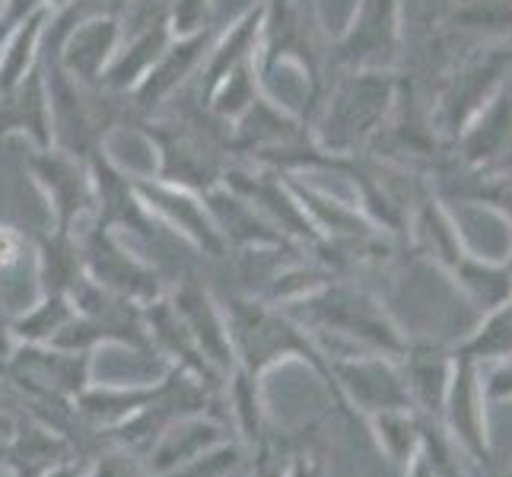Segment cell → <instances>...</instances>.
Instances as JSON below:
<instances>
[{
	"instance_id": "obj_28",
	"label": "cell",
	"mask_w": 512,
	"mask_h": 477,
	"mask_svg": "<svg viewBox=\"0 0 512 477\" xmlns=\"http://www.w3.org/2000/svg\"><path fill=\"white\" fill-rule=\"evenodd\" d=\"M471 360H503L512 353V303L503 306L500 312H493L490 322L474 334L468 347L462 350Z\"/></svg>"
},
{
	"instance_id": "obj_18",
	"label": "cell",
	"mask_w": 512,
	"mask_h": 477,
	"mask_svg": "<svg viewBox=\"0 0 512 477\" xmlns=\"http://www.w3.org/2000/svg\"><path fill=\"white\" fill-rule=\"evenodd\" d=\"M175 39L169 23H150V26H140L131 35H125L115 51L112 64L105 67L102 74V90L109 93H134L140 80H144L153 64L163 58V51L169 48V42Z\"/></svg>"
},
{
	"instance_id": "obj_5",
	"label": "cell",
	"mask_w": 512,
	"mask_h": 477,
	"mask_svg": "<svg viewBox=\"0 0 512 477\" xmlns=\"http://www.w3.org/2000/svg\"><path fill=\"white\" fill-rule=\"evenodd\" d=\"M153 153H156V175L166 185L204 194L220 185L226 172V159L210 131L185 121H169V125H147L144 128Z\"/></svg>"
},
{
	"instance_id": "obj_12",
	"label": "cell",
	"mask_w": 512,
	"mask_h": 477,
	"mask_svg": "<svg viewBox=\"0 0 512 477\" xmlns=\"http://www.w3.org/2000/svg\"><path fill=\"white\" fill-rule=\"evenodd\" d=\"M229 427L214 417L210 411H198V414H185L179 420H172L169 427L156 436V443L147 449L144 465L150 477H166L172 471L185 468L194 458L207 455L210 449H217L223 443H229Z\"/></svg>"
},
{
	"instance_id": "obj_7",
	"label": "cell",
	"mask_w": 512,
	"mask_h": 477,
	"mask_svg": "<svg viewBox=\"0 0 512 477\" xmlns=\"http://www.w3.org/2000/svg\"><path fill=\"white\" fill-rule=\"evenodd\" d=\"M487 404L490 401L484 392L481 363L465 357V353H458L439 423H443V430L458 443V449L468 455V462H478L481 468L493 471V439H490Z\"/></svg>"
},
{
	"instance_id": "obj_14",
	"label": "cell",
	"mask_w": 512,
	"mask_h": 477,
	"mask_svg": "<svg viewBox=\"0 0 512 477\" xmlns=\"http://www.w3.org/2000/svg\"><path fill=\"white\" fill-rule=\"evenodd\" d=\"M23 134L35 150L55 147V121H51V93L45 67L39 64L32 74L16 83L13 90L0 93V137Z\"/></svg>"
},
{
	"instance_id": "obj_9",
	"label": "cell",
	"mask_w": 512,
	"mask_h": 477,
	"mask_svg": "<svg viewBox=\"0 0 512 477\" xmlns=\"http://www.w3.org/2000/svg\"><path fill=\"white\" fill-rule=\"evenodd\" d=\"M134 191L147 214L156 220V226L175 233L182 242H188L194 252H201L214 261L229 255L201 194L166 185L160 179H134Z\"/></svg>"
},
{
	"instance_id": "obj_26",
	"label": "cell",
	"mask_w": 512,
	"mask_h": 477,
	"mask_svg": "<svg viewBox=\"0 0 512 477\" xmlns=\"http://www.w3.org/2000/svg\"><path fill=\"white\" fill-rule=\"evenodd\" d=\"M258 70H255V58L239 64L236 70H229V74L204 96V102L210 105V112H214L217 118H223L226 125L229 121H239L245 112L252 109L255 99L261 96L258 93Z\"/></svg>"
},
{
	"instance_id": "obj_39",
	"label": "cell",
	"mask_w": 512,
	"mask_h": 477,
	"mask_svg": "<svg viewBox=\"0 0 512 477\" xmlns=\"http://www.w3.org/2000/svg\"><path fill=\"white\" fill-rule=\"evenodd\" d=\"M83 471H86V465L80 462V458H74V462H64V465H58L55 471H48L42 477H83Z\"/></svg>"
},
{
	"instance_id": "obj_15",
	"label": "cell",
	"mask_w": 512,
	"mask_h": 477,
	"mask_svg": "<svg viewBox=\"0 0 512 477\" xmlns=\"http://www.w3.org/2000/svg\"><path fill=\"white\" fill-rule=\"evenodd\" d=\"M74 458L80 455L67 433L39 417H20V430H16L0 468H7L16 477H42L64 462H74Z\"/></svg>"
},
{
	"instance_id": "obj_34",
	"label": "cell",
	"mask_w": 512,
	"mask_h": 477,
	"mask_svg": "<svg viewBox=\"0 0 512 477\" xmlns=\"http://www.w3.org/2000/svg\"><path fill=\"white\" fill-rule=\"evenodd\" d=\"M39 10H45V0H7V13H4V23L0 26H16Z\"/></svg>"
},
{
	"instance_id": "obj_44",
	"label": "cell",
	"mask_w": 512,
	"mask_h": 477,
	"mask_svg": "<svg viewBox=\"0 0 512 477\" xmlns=\"http://www.w3.org/2000/svg\"><path fill=\"white\" fill-rule=\"evenodd\" d=\"M506 477H512V465H509V471H506Z\"/></svg>"
},
{
	"instance_id": "obj_21",
	"label": "cell",
	"mask_w": 512,
	"mask_h": 477,
	"mask_svg": "<svg viewBox=\"0 0 512 477\" xmlns=\"http://www.w3.org/2000/svg\"><path fill=\"white\" fill-rule=\"evenodd\" d=\"M236 125V144L252 153H280L299 144V125L287 109H280L271 99L258 96L255 105Z\"/></svg>"
},
{
	"instance_id": "obj_33",
	"label": "cell",
	"mask_w": 512,
	"mask_h": 477,
	"mask_svg": "<svg viewBox=\"0 0 512 477\" xmlns=\"http://www.w3.org/2000/svg\"><path fill=\"white\" fill-rule=\"evenodd\" d=\"M26 255V236L16 226L0 223V271H10Z\"/></svg>"
},
{
	"instance_id": "obj_10",
	"label": "cell",
	"mask_w": 512,
	"mask_h": 477,
	"mask_svg": "<svg viewBox=\"0 0 512 477\" xmlns=\"http://www.w3.org/2000/svg\"><path fill=\"white\" fill-rule=\"evenodd\" d=\"M166 296L172 309L179 312L188 338L198 347L207 369L220 382H226L229 373L236 369V353H233V338H229V328H226L223 306L191 277L179 280V287H172Z\"/></svg>"
},
{
	"instance_id": "obj_45",
	"label": "cell",
	"mask_w": 512,
	"mask_h": 477,
	"mask_svg": "<svg viewBox=\"0 0 512 477\" xmlns=\"http://www.w3.org/2000/svg\"><path fill=\"white\" fill-rule=\"evenodd\" d=\"M0 35H4V29H0Z\"/></svg>"
},
{
	"instance_id": "obj_11",
	"label": "cell",
	"mask_w": 512,
	"mask_h": 477,
	"mask_svg": "<svg viewBox=\"0 0 512 477\" xmlns=\"http://www.w3.org/2000/svg\"><path fill=\"white\" fill-rule=\"evenodd\" d=\"M121 39H125V23L118 16H86V20L61 29L55 67L83 86H99Z\"/></svg>"
},
{
	"instance_id": "obj_42",
	"label": "cell",
	"mask_w": 512,
	"mask_h": 477,
	"mask_svg": "<svg viewBox=\"0 0 512 477\" xmlns=\"http://www.w3.org/2000/svg\"><path fill=\"white\" fill-rule=\"evenodd\" d=\"M4 13H7V0H0V23H4Z\"/></svg>"
},
{
	"instance_id": "obj_27",
	"label": "cell",
	"mask_w": 512,
	"mask_h": 477,
	"mask_svg": "<svg viewBox=\"0 0 512 477\" xmlns=\"http://www.w3.org/2000/svg\"><path fill=\"white\" fill-rule=\"evenodd\" d=\"M423 452L433 465V477H471L468 455L458 449V443L443 430L439 420L427 417V423H423Z\"/></svg>"
},
{
	"instance_id": "obj_17",
	"label": "cell",
	"mask_w": 512,
	"mask_h": 477,
	"mask_svg": "<svg viewBox=\"0 0 512 477\" xmlns=\"http://www.w3.org/2000/svg\"><path fill=\"white\" fill-rule=\"evenodd\" d=\"M398 366H401V376H404V385H408L414 408L423 417L439 420L446 395H449L452 369H455L452 353L433 344H414V347H404Z\"/></svg>"
},
{
	"instance_id": "obj_3",
	"label": "cell",
	"mask_w": 512,
	"mask_h": 477,
	"mask_svg": "<svg viewBox=\"0 0 512 477\" xmlns=\"http://www.w3.org/2000/svg\"><path fill=\"white\" fill-rule=\"evenodd\" d=\"M0 379H7L32 404L77 414L74 404L93 382V353L55 344H16Z\"/></svg>"
},
{
	"instance_id": "obj_20",
	"label": "cell",
	"mask_w": 512,
	"mask_h": 477,
	"mask_svg": "<svg viewBox=\"0 0 512 477\" xmlns=\"http://www.w3.org/2000/svg\"><path fill=\"white\" fill-rule=\"evenodd\" d=\"M48 23L51 13L39 10L26 16L16 26H0V93L13 90L16 83H23L42 58V42L48 39Z\"/></svg>"
},
{
	"instance_id": "obj_1",
	"label": "cell",
	"mask_w": 512,
	"mask_h": 477,
	"mask_svg": "<svg viewBox=\"0 0 512 477\" xmlns=\"http://www.w3.org/2000/svg\"><path fill=\"white\" fill-rule=\"evenodd\" d=\"M223 315H226L229 338H233L236 369L255 379H264L277 363L287 360L309 363L331 392L334 408L344 411L328 357L284 309L264 303L258 296H236L223 306Z\"/></svg>"
},
{
	"instance_id": "obj_2",
	"label": "cell",
	"mask_w": 512,
	"mask_h": 477,
	"mask_svg": "<svg viewBox=\"0 0 512 477\" xmlns=\"http://www.w3.org/2000/svg\"><path fill=\"white\" fill-rule=\"evenodd\" d=\"M277 309H284L312 341L331 334L344 347H350V353H379V357L398 360L408 347L382 306H376L366 293L334 284V280ZM350 353H344V357H350Z\"/></svg>"
},
{
	"instance_id": "obj_40",
	"label": "cell",
	"mask_w": 512,
	"mask_h": 477,
	"mask_svg": "<svg viewBox=\"0 0 512 477\" xmlns=\"http://www.w3.org/2000/svg\"><path fill=\"white\" fill-rule=\"evenodd\" d=\"M70 4H74V0H45V10L55 16V13H64Z\"/></svg>"
},
{
	"instance_id": "obj_31",
	"label": "cell",
	"mask_w": 512,
	"mask_h": 477,
	"mask_svg": "<svg viewBox=\"0 0 512 477\" xmlns=\"http://www.w3.org/2000/svg\"><path fill=\"white\" fill-rule=\"evenodd\" d=\"M83 477H150L144 458L137 452L125 449V446H109L105 452H99L90 465H86Z\"/></svg>"
},
{
	"instance_id": "obj_29",
	"label": "cell",
	"mask_w": 512,
	"mask_h": 477,
	"mask_svg": "<svg viewBox=\"0 0 512 477\" xmlns=\"http://www.w3.org/2000/svg\"><path fill=\"white\" fill-rule=\"evenodd\" d=\"M242 446L236 443V439H229V443L210 449L207 455L194 458V462H188L185 468L172 471L166 477H236L242 471Z\"/></svg>"
},
{
	"instance_id": "obj_8",
	"label": "cell",
	"mask_w": 512,
	"mask_h": 477,
	"mask_svg": "<svg viewBox=\"0 0 512 477\" xmlns=\"http://www.w3.org/2000/svg\"><path fill=\"white\" fill-rule=\"evenodd\" d=\"M29 169L35 185L45 194L51 217H55V229L77 233L83 220L96 210L93 166H86L83 156L77 153L48 147V150H32Z\"/></svg>"
},
{
	"instance_id": "obj_24",
	"label": "cell",
	"mask_w": 512,
	"mask_h": 477,
	"mask_svg": "<svg viewBox=\"0 0 512 477\" xmlns=\"http://www.w3.org/2000/svg\"><path fill=\"white\" fill-rule=\"evenodd\" d=\"M35 271H39V290L42 293H67L70 296V290H74L83 277V258H80L77 233L55 229V233L39 245Z\"/></svg>"
},
{
	"instance_id": "obj_4",
	"label": "cell",
	"mask_w": 512,
	"mask_h": 477,
	"mask_svg": "<svg viewBox=\"0 0 512 477\" xmlns=\"http://www.w3.org/2000/svg\"><path fill=\"white\" fill-rule=\"evenodd\" d=\"M77 245L83 258V274L121 299H131L134 306H150L169 290L163 287L160 271L150 261L140 258L118 229L93 223L77 229Z\"/></svg>"
},
{
	"instance_id": "obj_43",
	"label": "cell",
	"mask_w": 512,
	"mask_h": 477,
	"mask_svg": "<svg viewBox=\"0 0 512 477\" xmlns=\"http://www.w3.org/2000/svg\"><path fill=\"white\" fill-rule=\"evenodd\" d=\"M0 477H16V474H10L7 468H0Z\"/></svg>"
},
{
	"instance_id": "obj_13",
	"label": "cell",
	"mask_w": 512,
	"mask_h": 477,
	"mask_svg": "<svg viewBox=\"0 0 512 477\" xmlns=\"http://www.w3.org/2000/svg\"><path fill=\"white\" fill-rule=\"evenodd\" d=\"M201 198L210 210V217H214L229 252L245 255V252H264V249H284L290 242L277 226H271L249 201L239 198L236 191H229L223 182L204 191Z\"/></svg>"
},
{
	"instance_id": "obj_19",
	"label": "cell",
	"mask_w": 512,
	"mask_h": 477,
	"mask_svg": "<svg viewBox=\"0 0 512 477\" xmlns=\"http://www.w3.org/2000/svg\"><path fill=\"white\" fill-rule=\"evenodd\" d=\"M261 26H264V7H252V10H245L226 32H220L217 39L210 42L207 58L201 64V96H207L210 90H214L229 70H236L239 64L252 61L258 55Z\"/></svg>"
},
{
	"instance_id": "obj_32",
	"label": "cell",
	"mask_w": 512,
	"mask_h": 477,
	"mask_svg": "<svg viewBox=\"0 0 512 477\" xmlns=\"http://www.w3.org/2000/svg\"><path fill=\"white\" fill-rule=\"evenodd\" d=\"M484 392L487 401H512V353L497 360V366L484 376Z\"/></svg>"
},
{
	"instance_id": "obj_37",
	"label": "cell",
	"mask_w": 512,
	"mask_h": 477,
	"mask_svg": "<svg viewBox=\"0 0 512 477\" xmlns=\"http://www.w3.org/2000/svg\"><path fill=\"white\" fill-rule=\"evenodd\" d=\"M404 477H433V465H430L427 452H423V446H420V452L411 458V462L404 465Z\"/></svg>"
},
{
	"instance_id": "obj_22",
	"label": "cell",
	"mask_w": 512,
	"mask_h": 477,
	"mask_svg": "<svg viewBox=\"0 0 512 477\" xmlns=\"http://www.w3.org/2000/svg\"><path fill=\"white\" fill-rule=\"evenodd\" d=\"M369 433H373L379 452L388 458L392 465L404 468L423 446V417L417 408H392V411H379L373 417L363 420Z\"/></svg>"
},
{
	"instance_id": "obj_25",
	"label": "cell",
	"mask_w": 512,
	"mask_h": 477,
	"mask_svg": "<svg viewBox=\"0 0 512 477\" xmlns=\"http://www.w3.org/2000/svg\"><path fill=\"white\" fill-rule=\"evenodd\" d=\"M229 404V417H233V430L245 446H258L264 436V382L233 369L223 382L220 392Z\"/></svg>"
},
{
	"instance_id": "obj_35",
	"label": "cell",
	"mask_w": 512,
	"mask_h": 477,
	"mask_svg": "<svg viewBox=\"0 0 512 477\" xmlns=\"http://www.w3.org/2000/svg\"><path fill=\"white\" fill-rule=\"evenodd\" d=\"M319 471H322V465L315 455H296L287 465V471L277 474V477H319Z\"/></svg>"
},
{
	"instance_id": "obj_36",
	"label": "cell",
	"mask_w": 512,
	"mask_h": 477,
	"mask_svg": "<svg viewBox=\"0 0 512 477\" xmlns=\"http://www.w3.org/2000/svg\"><path fill=\"white\" fill-rule=\"evenodd\" d=\"M16 430H20V417L0 408V465H4V455H7V449L13 443Z\"/></svg>"
},
{
	"instance_id": "obj_6",
	"label": "cell",
	"mask_w": 512,
	"mask_h": 477,
	"mask_svg": "<svg viewBox=\"0 0 512 477\" xmlns=\"http://www.w3.org/2000/svg\"><path fill=\"white\" fill-rule=\"evenodd\" d=\"M331 376L338 385L341 408L353 417H373L392 408H414L408 385H404L401 366L392 357L379 353H350V357H331Z\"/></svg>"
},
{
	"instance_id": "obj_23",
	"label": "cell",
	"mask_w": 512,
	"mask_h": 477,
	"mask_svg": "<svg viewBox=\"0 0 512 477\" xmlns=\"http://www.w3.org/2000/svg\"><path fill=\"white\" fill-rule=\"evenodd\" d=\"M74 315L77 306L70 303L67 293H39V299L7 325L16 344H55L61 331L74 322Z\"/></svg>"
},
{
	"instance_id": "obj_30",
	"label": "cell",
	"mask_w": 512,
	"mask_h": 477,
	"mask_svg": "<svg viewBox=\"0 0 512 477\" xmlns=\"http://www.w3.org/2000/svg\"><path fill=\"white\" fill-rule=\"evenodd\" d=\"M166 23L175 39L207 32L214 23V0H169Z\"/></svg>"
},
{
	"instance_id": "obj_41",
	"label": "cell",
	"mask_w": 512,
	"mask_h": 477,
	"mask_svg": "<svg viewBox=\"0 0 512 477\" xmlns=\"http://www.w3.org/2000/svg\"><path fill=\"white\" fill-rule=\"evenodd\" d=\"M236 477H268V474H261V471H252V474H245V471H239Z\"/></svg>"
},
{
	"instance_id": "obj_16",
	"label": "cell",
	"mask_w": 512,
	"mask_h": 477,
	"mask_svg": "<svg viewBox=\"0 0 512 477\" xmlns=\"http://www.w3.org/2000/svg\"><path fill=\"white\" fill-rule=\"evenodd\" d=\"M210 29L198 35H185V39H172L163 58L153 64L150 74L140 80V86L131 93L140 112H153L163 99H169L175 90H182L188 77L201 74V64L210 48Z\"/></svg>"
},
{
	"instance_id": "obj_38",
	"label": "cell",
	"mask_w": 512,
	"mask_h": 477,
	"mask_svg": "<svg viewBox=\"0 0 512 477\" xmlns=\"http://www.w3.org/2000/svg\"><path fill=\"white\" fill-rule=\"evenodd\" d=\"M13 347H16V341H13V334H10V325H0V373H4V366L10 360Z\"/></svg>"
}]
</instances>
